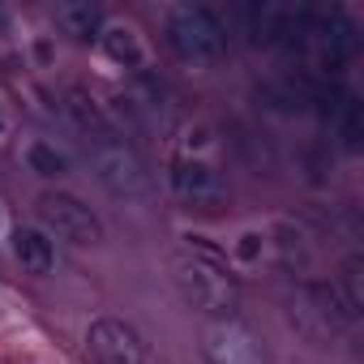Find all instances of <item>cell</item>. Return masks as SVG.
<instances>
[{
    "label": "cell",
    "instance_id": "8fae6325",
    "mask_svg": "<svg viewBox=\"0 0 364 364\" xmlns=\"http://www.w3.org/2000/svg\"><path fill=\"white\" fill-rule=\"evenodd\" d=\"M86 343H90V355H95L99 364H146V343H141V334H137L129 321H120V317H99V321H90Z\"/></svg>",
    "mask_w": 364,
    "mask_h": 364
},
{
    "label": "cell",
    "instance_id": "ffe728a7",
    "mask_svg": "<svg viewBox=\"0 0 364 364\" xmlns=\"http://www.w3.org/2000/svg\"><path fill=\"white\" fill-rule=\"evenodd\" d=\"M245 262H257V253H262V236L257 232H249V236H240V249H236Z\"/></svg>",
    "mask_w": 364,
    "mask_h": 364
},
{
    "label": "cell",
    "instance_id": "7c38bea8",
    "mask_svg": "<svg viewBox=\"0 0 364 364\" xmlns=\"http://www.w3.org/2000/svg\"><path fill=\"white\" fill-rule=\"evenodd\" d=\"M14 257L22 262V270L31 274H52L56 270V245L48 232L39 228H18L14 232Z\"/></svg>",
    "mask_w": 364,
    "mask_h": 364
},
{
    "label": "cell",
    "instance_id": "7a4b0ae2",
    "mask_svg": "<svg viewBox=\"0 0 364 364\" xmlns=\"http://www.w3.org/2000/svg\"><path fill=\"white\" fill-rule=\"evenodd\" d=\"M82 141L90 150V167L99 176V185L116 202H150V171H146L141 154L133 150V141H124V133L116 124H107L103 133H90Z\"/></svg>",
    "mask_w": 364,
    "mask_h": 364
},
{
    "label": "cell",
    "instance_id": "5bb4252c",
    "mask_svg": "<svg viewBox=\"0 0 364 364\" xmlns=\"http://www.w3.org/2000/svg\"><path fill=\"white\" fill-rule=\"evenodd\" d=\"M65 116H69V124L82 133V137H90V133H103L112 120L103 116V107L90 99V95H82V90H65Z\"/></svg>",
    "mask_w": 364,
    "mask_h": 364
},
{
    "label": "cell",
    "instance_id": "30bf717a",
    "mask_svg": "<svg viewBox=\"0 0 364 364\" xmlns=\"http://www.w3.org/2000/svg\"><path fill=\"white\" fill-rule=\"evenodd\" d=\"M167 185H171V193L180 202L202 206V210L228 202V180H223V171L210 167V163H202V159H176L167 167Z\"/></svg>",
    "mask_w": 364,
    "mask_h": 364
},
{
    "label": "cell",
    "instance_id": "d6986e66",
    "mask_svg": "<svg viewBox=\"0 0 364 364\" xmlns=\"http://www.w3.org/2000/svg\"><path fill=\"white\" fill-rule=\"evenodd\" d=\"M26 163H31V171L43 176V180H56V176L69 171V159H65L52 141H31V146H26Z\"/></svg>",
    "mask_w": 364,
    "mask_h": 364
},
{
    "label": "cell",
    "instance_id": "44dd1931",
    "mask_svg": "<svg viewBox=\"0 0 364 364\" xmlns=\"http://www.w3.org/2000/svg\"><path fill=\"white\" fill-rule=\"evenodd\" d=\"M5 26H9V14H5V9H0V35H5Z\"/></svg>",
    "mask_w": 364,
    "mask_h": 364
},
{
    "label": "cell",
    "instance_id": "2e32d148",
    "mask_svg": "<svg viewBox=\"0 0 364 364\" xmlns=\"http://www.w3.org/2000/svg\"><path fill=\"white\" fill-rule=\"evenodd\" d=\"M309 86L304 77H279V82H266L262 86V99L274 107V112H304L309 107Z\"/></svg>",
    "mask_w": 364,
    "mask_h": 364
},
{
    "label": "cell",
    "instance_id": "e0dca14e",
    "mask_svg": "<svg viewBox=\"0 0 364 364\" xmlns=\"http://www.w3.org/2000/svg\"><path fill=\"white\" fill-rule=\"evenodd\" d=\"M99 43H103V52H107L116 65H124V69L141 65V43H137V35H133L129 26H103V31H99Z\"/></svg>",
    "mask_w": 364,
    "mask_h": 364
},
{
    "label": "cell",
    "instance_id": "ba28073f",
    "mask_svg": "<svg viewBox=\"0 0 364 364\" xmlns=\"http://www.w3.org/2000/svg\"><path fill=\"white\" fill-rule=\"evenodd\" d=\"M39 215H43V223H48L60 240H69V245H77V249L103 240L99 215H95L90 206H82L73 193H43V198H39Z\"/></svg>",
    "mask_w": 364,
    "mask_h": 364
},
{
    "label": "cell",
    "instance_id": "8992f818",
    "mask_svg": "<svg viewBox=\"0 0 364 364\" xmlns=\"http://www.w3.org/2000/svg\"><path fill=\"white\" fill-rule=\"evenodd\" d=\"M202 355H206V364H266L262 338L236 313L210 317L202 326Z\"/></svg>",
    "mask_w": 364,
    "mask_h": 364
},
{
    "label": "cell",
    "instance_id": "ac0fdd59",
    "mask_svg": "<svg viewBox=\"0 0 364 364\" xmlns=\"http://www.w3.org/2000/svg\"><path fill=\"white\" fill-rule=\"evenodd\" d=\"M330 124H334V133L343 137V150H360V141H364V107H360L355 95L343 99V107H338V116H334Z\"/></svg>",
    "mask_w": 364,
    "mask_h": 364
},
{
    "label": "cell",
    "instance_id": "9a60e30c",
    "mask_svg": "<svg viewBox=\"0 0 364 364\" xmlns=\"http://www.w3.org/2000/svg\"><path fill=\"white\" fill-rule=\"evenodd\" d=\"M338 304L347 309V317L355 321L360 313H364V262L351 253V257H343V266H338Z\"/></svg>",
    "mask_w": 364,
    "mask_h": 364
},
{
    "label": "cell",
    "instance_id": "9c48e42d",
    "mask_svg": "<svg viewBox=\"0 0 364 364\" xmlns=\"http://www.w3.org/2000/svg\"><path fill=\"white\" fill-rule=\"evenodd\" d=\"M309 43L317 48L321 69L338 73V69H343L347 60H355V52H360V26H355L343 9L313 14V22H309Z\"/></svg>",
    "mask_w": 364,
    "mask_h": 364
},
{
    "label": "cell",
    "instance_id": "4fadbf2b",
    "mask_svg": "<svg viewBox=\"0 0 364 364\" xmlns=\"http://www.w3.org/2000/svg\"><path fill=\"white\" fill-rule=\"evenodd\" d=\"M56 26L73 39H95L103 31V9L90 0H69V5H56Z\"/></svg>",
    "mask_w": 364,
    "mask_h": 364
},
{
    "label": "cell",
    "instance_id": "5b68a950",
    "mask_svg": "<svg viewBox=\"0 0 364 364\" xmlns=\"http://www.w3.org/2000/svg\"><path fill=\"white\" fill-rule=\"evenodd\" d=\"M291 321L304 338H313L317 347L334 343L338 334H347L351 317L347 309L338 304V291L330 283H304L296 296H291Z\"/></svg>",
    "mask_w": 364,
    "mask_h": 364
},
{
    "label": "cell",
    "instance_id": "277c9868",
    "mask_svg": "<svg viewBox=\"0 0 364 364\" xmlns=\"http://www.w3.org/2000/svg\"><path fill=\"white\" fill-rule=\"evenodd\" d=\"M240 22H245L249 43H257V48H300V43H309L313 9L257 0V5H245L240 9Z\"/></svg>",
    "mask_w": 364,
    "mask_h": 364
},
{
    "label": "cell",
    "instance_id": "6da1fadb",
    "mask_svg": "<svg viewBox=\"0 0 364 364\" xmlns=\"http://www.w3.org/2000/svg\"><path fill=\"white\" fill-rule=\"evenodd\" d=\"M171 283L185 296L189 309L206 317H228L236 309V283L223 266V257L202 245V236H189V249L171 253Z\"/></svg>",
    "mask_w": 364,
    "mask_h": 364
},
{
    "label": "cell",
    "instance_id": "3957f363",
    "mask_svg": "<svg viewBox=\"0 0 364 364\" xmlns=\"http://www.w3.org/2000/svg\"><path fill=\"white\" fill-rule=\"evenodd\" d=\"M167 48L180 65H215L228 52V31H223L215 9L180 5L167 18Z\"/></svg>",
    "mask_w": 364,
    "mask_h": 364
},
{
    "label": "cell",
    "instance_id": "52a82bcc",
    "mask_svg": "<svg viewBox=\"0 0 364 364\" xmlns=\"http://www.w3.org/2000/svg\"><path fill=\"white\" fill-rule=\"evenodd\" d=\"M116 116H120L133 133H163L167 120H171V99H167V90L159 86V77L137 73V77L124 86V95L116 99Z\"/></svg>",
    "mask_w": 364,
    "mask_h": 364
}]
</instances>
